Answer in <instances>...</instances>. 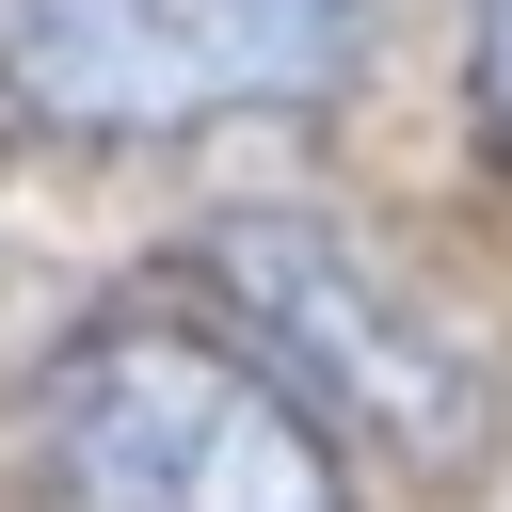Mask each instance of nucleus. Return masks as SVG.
Listing matches in <instances>:
<instances>
[{"instance_id":"f257e3e1","label":"nucleus","mask_w":512,"mask_h":512,"mask_svg":"<svg viewBox=\"0 0 512 512\" xmlns=\"http://www.w3.org/2000/svg\"><path fill=\"white\" fill-rule=\"evenodd\" d=\"M32 464L64 512H352V464L304 384L176 304H128L48 352Z\"/></svg>"},{"instance_id":"f03ea898","label":"nucleus","mask_w":512,"mask_h":512,"mask_svg":"<svg viewBox=\"0 0 512 512\" xmlns=\"http://www.w3.org/2000/svg\"><path fill=\"white\" fill-rule=\"evenodd\" d=\"M352 64H368V0H0V112L64 144L320 112Z\"/></svg>"},{"instance_id":"7ed1b4c3","label":"nucleus","mask_w":512,"mask_h":512,"mask_svg":"<svg viewBox=\"0 0 512 512\" xmlns=\"http://www.w3.org/2000/svg\"><path fill=\"white\" fill-rule=\"evenodd\" d=\"M192 256H208V288L240 304V336H256L288 384H320L336 416H368L400 464H480L496 384H480V352H464L368 240H336V224H304V208H224Z\"/></svg>"},{"instance_id":"20e7f679","label":"nucleus","mask_w":512,"mask_h":512,"mask_svg":"<svg viewBox=\"0 0 512 512\" xmlns=\"http://www.w3.org/2000/svg\"><path fill=\"white\" fill-rule=\"evenodd\" d=\"M464 32H480V112H496V144H512V0H464Z\"/></svg>"}]
</instances>
